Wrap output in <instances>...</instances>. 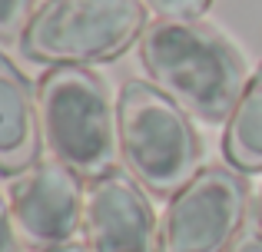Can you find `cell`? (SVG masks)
I'll return each mask as SVG.
<instances>
[{
	"label": "cell",
	"instance_id": "obj_3",
	"mask_svg": "<svg viewBox=\"0 0 262 252\" xmlns=\"http://www.w3.org/2000/svg\"><path fill=\"white\" fill-rule=\"evenodd\" d=\"M120 156L146 193H179L199 173V136L189 113L146 80H126L116 97Z\"/></svg>",
	"mask_w": 262,
	"mask_h": 252
},
{
	"label": "cell",
	"instance_id": "obj_4",
	"mask_svg": "<svg viewBox=\"0 0 262 252\" xmlns=\"http://www.w3.org/2000/svg\"><path fill=\"white\" fill-rule=\"evenodd\" d=\"M149 27L143 0H43L20 33L30 60L86 66L113 60Z\"/></svg>",
	"mask_w": 262,
	"mask_h": 252
},
{
	"label": "cell",
	"instance_id": "obj_8",
	"mask_svg": "<svg viewBox=\"0 0 262 252\" xmlns=\"http://www.w3.org/2000/svg\"><path fill=\"white\" fill-rule=\"evenodd\" d=\"M40 106L24 73L0 53V173L20 176L40 156Z\"/></svg>",
	"mask_w": 262,
	"mask_h": 252
},
{
	"label": "cell",
	"instance_id": "obj_11",
	"mask_svg": "<svg viewBox=\"0 0 262 252\" xmlns=\"http://www.w3.org/2000/svg\"><path fill=\"white\" fill-rule=\"evenodd\" d=\"M33 0H0V40L20 37L33 17Z\"/></svg>",
	"mask_w": 262,
	"mask_h": 252
},
{
	"label": "cell",
	"instance_id": "obj_6",
	"mask_svg": "<svg viewBox=\"0 0 262 252\" xmlns=\"http://www.w3.org/2000/svg\"><path fill=\"white\" fill-rule=\"evenodd\" d=\"M83 182L67 163L37 159L10 182V213L24 246L47 252L70 246L83 226Z\"/></svg>",
	"mask_w": 262,
	"mask_h": 252
},
{
	"label": "cell",
	"instance_id": "obj_1",
	"mask_svg": "<svg viewBox=\"0 0 262 252\" xmlns=\"http://www.w3.org/2000/svg\"><path fill=\"white\" fill-rule=\"evenodd\" d=\"M140 60L166 97L206 123L229 120L249 83L239 50L199 20L149 24L140 37Z\"/></svg>",
	"mask_w": 262,
	"mask_h": 252
},
{
	"label": "cell",
	"instance_id": "obj_5",
	"mask_svg": "<svg viewBox=\"0 0 262 252\" xmlns=\"http://www.w3.org/2000/svg\"><path fill=\"white\" fill-rule=\"evenodd\" d=\"M249 216V182L239 169L206 166L173 193L160 226V252H229Z\"/></svg>",
	"mask_w": 262,
	"mask_h": 252
},
{
	"label": "cell",
	"instance_id": "obj_10",
	"mask_svg": "<svg viewBox=\"0 0 262 252\" xmlns=\"http://www.w3.org/2000/svg\"><path fill=\"white\" fill-rule=\"evenodd\" d=\"M160 20H199L212 0H143Z\"/></svg>",
	"mask_w": 262,
	"mask_h": 252
},
{
	"label": "cell",
	"instance_id": "obj_2",
	"mask_svg": "<svg viewBox=\"0 0 262 252\" xmlns=\"http://www.w3.org/2000/svg\"><path fill=\"white\" fill-rule=\"evenodd\" d=\"M37 106L53 159L90 182L113 169L120 153L116 103H110L100 73L86 66H50L40 77Z\"/></svg>",
	"mask_w": 262,
	"mask_h": 252
},
{
	"label": "cell",
	"instance_id": "obj_15",
	"mask_svg": "<svg viewBox=\"0 0 262 252\" xmlns=\"http://www.w3.org/2000/svg\"><path fill=\"white\" fill-rule=\"evenodd\" d=\"M47 252H86V246H73V242H70V246H60V249H47Z\"/></svg>",
	"mask_w": 262,
	"mask_h": 252
},
{
	"label": "cell",
	"instance_id": "obj_13",
	"mask_svg": "<svg viewBox=\"0 0 262 252\" xmlns=\"http://www.w3.org/2000/svg\"><path fill=\"white\" fill-rule=\"evenodd\" d=\"M229 252H262V226H246Z\"/></svg>",
	"mask_w": 262,
	"mask_h": 252
},
{
	"label": "cell",
	"instance_id": "obj_12",
	"mask_svg": "<svg viewBox=\"0 0 262 252\" xmlns=\"http://www.w3.org/2000/svg\"><path fill=\"white\" fill-rule=\"evenodd\" d=\"M0 252H20V236H17V226H13V213H10V202H4V196H0Z\"/></svg>",
	"mask_w": 262,
	"mask_h": 252
},
{
	"label": "cell",
	"instance_id": "obj_14",
	"mask_svg": "<svg viewBox=\"0 0 262 252\" xmlns=\"http://www.w3.org/2000/svg\"><path fill=\"white\" fill-rule=\"evenodd\" d=\"M256 226H262V186H259V193H256Z\"/></svg>",
	"mask_w": 262,
	"mask_h": 252
},
{
	"label": "cell",
	"instance_id": "obj_9",
	"mask_svg": "<svg viewBox=\"0 0 262 252\" xmlns=\"http://www.w3.org/2000/svg\"><path fill=\"white\" fill-rule=\"evenodd\" d=\"M223 149L239 173L262 169V60L249 77L239 103L232 106L223 133Z\"/></svg>",
	"mask_w": 262,
	"mask_h": 252
},
{
	"label": "cell",
	"instance_id": "obj_7",
	"mask_svg": "<svg viewBox=\"0 0 262 252\" xmlns=\"http://www.w3.org/2000/svg\"><path fill=\"white\" fill-rule=\"evenodd\" d=\"M86 252H160V226L146 189L133 173L110 169L83 199Z\"/></svg>",
	"mask_w": 262,
	"mask_h": 252
}]
</instances>
